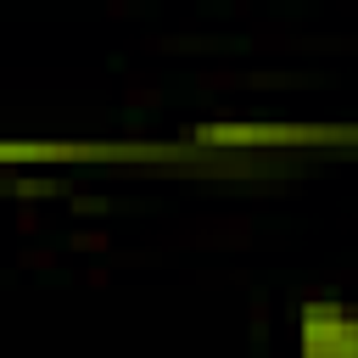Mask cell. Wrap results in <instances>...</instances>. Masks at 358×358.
<instances>
[{
    "instance_id": "obj_1",
    "label": "cell",
    "mask_w": 358,
    "mask_h": 358,
    "mask_svg": "<svg viewBox=\"0 0 358 358\" xmlns=\"http://www.w3.org/2000/svg\"><path fill=\"white\" fill-rule=\"evenodd\" d=\"M296 358H358V308L313 296L296 308Z\"/></svg>"
}]
</instances>
